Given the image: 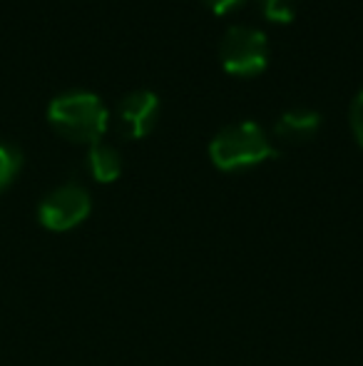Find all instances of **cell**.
Returning <instances> with one entry per match:
<instances>
[{"mask_svg":"<svg viewBox=\"0 0 363 366\" xmlns=\"http://www.w3.org/2000/svg\"><path fill=\"white\" fill-rule=\"evenodd\" d=\"M351 130H354L356 142L363 147V90L356 95L354 105H351Z\"/></svg>","mask_w":363,"mask_h":366,"instance_id":"10","label":"cell"},{"mask_svg":"<svg viewBox=\"0 0 363 366\" xmlns=\"http://www.w3.org/2000/svg\"><path fill=\"white\" fill-rule=\"evenodd\" d=\"M20 167H23V152L15 147L13 142L0 140V192L18 177Z\"/></svg>","mask_w":363,"mask_h":366,"instance_id":"8","label":"cell"},{"mask_svg":"<svg viewBox=\"0 0 363 366\" xmlns=\"http://www.w3.org/2000/svg\"><path fill=\"white\" fill-rule=\"evenodd\" d=\"M276 149L267 132L257 122H237L214 135L209 142V157L214 167L222 172H237V169L257 167L274 157Z\"/></svg>","mask_w":363,"mask_h":366,"instance_id":"2","label":"cell"},{"mask_svg":"<svg viewBox=\"0 0 363 366\" xmlns=\"http://www.w3.org/2000/svg\"><path fill=\"white\" fill-rule=\"evenodd\" d=\"M321 127V115L316 110H306V107H296V110H286L274 122V135L281 142L289 145H304V142L314 140L316 132Z\"/></svg>","mask_w":363,"mask_h":366,"instance_id":"6","label":"cell"},{"mask_svg":"<svg viewBox=\"0 0 363 366\" xmlns=\"http://www.w3.org/2000/svg\"><path fill=\"white\" fill-rule=\"evenodd\" d=\"M262 13L269 23L286 25L294 20L296 5H294V0H262Z\"/></svg>","mask_w":363,"mask_h":366,"instance_id":"9","label":"cell"},{"mask_svg":"<svg viewBox=\"0 0 363 366\" xmlns=\"http://www.w3.org/2000/svg\"><path fill=\"white\" fill-rule=\"evenodd\" d=\"M204 5H207L212 13H217V15H227V13H232V10H237L239 5L244 3V0H202Z\"/></svg>","mask_w":363,"mask_h":366,"instance_id":"11","label":"cell"},{"mask_svg":"<svg viewBox=\"0 0 363 366\" xmlns=\"http://www.w3.org/2000/svg\"><path fill=\"white\" fill-rule=\"evenodd\" d=\"M48 122L58 135L78 145H95L107 130V107L95 92L70 90L48 105Z\"/></svg>","mask_w":363,"mask_h":366,"instance_id":"1","label":"cell"},{"mask_svg":"<svg viewBox=\"0 0 363 366\" xmlns=\"http://www.w3.org/2000/svg\"><path fill=\"white\" fill-rule=\"evenodd\" d=\"M88 169L97 182L107 184L115 182L122 174V154L117 147L107 145V142H95L88 149Z\"/></svg>","mask_w":363,"mask_h":366,"instance_id":"7","label":"cell"},{"mask_svg":"<svg viewBox=\"0 0 363 366\" xmlns=\"http://www.w3.org/2000/svg\"><path fill=\"white\" fill-rule=\"evenodd\" d=\"M219 63L229 75L254 77L269 63L267 35L249 25H232L219 43Z\"/></svg>","mask_w":363,"mask_h":366,"instance_id":"3","label":"cell"},{"mask_svg":"<svg viewBox=\"0 0 363 366\" xmlns=\"http://www.w3.org/2000/svg\"><path fill=\"white\" fill-rule=\"evenodd\" d=\"M92 209V197L83 184H60L40 202L38 219L50 232H68L83 224Z\"/></svg>","mask_w":363,"mask_h":366,"instance_id":"4","label":"cell"},{"mask_svg":"<svg viewBox=\"0 0 363 366\" xmlns=\"http://www.w3.org/2000/svg\"><path fill=\"white\" fill-rule=\"evenodd\" d=\"M160 115V97L150 90H135L127 97H122L120 107H117V117H120V127L125 137L130 140H142L152 132Z\"/></svg>","mask_w":363,"mask_h":366,"instance_id":"5","label":"cell"}]
</instances>
